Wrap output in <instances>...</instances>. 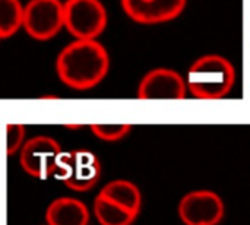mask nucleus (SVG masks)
<instances>
[{
	"instance_id": "nucleus-1",
	"label": "nucleus",
	"mask_w": 250,
	"mask_h": 225,
	"mask_svg": "<svg viewBox=\"0 0 250 225\" xmlns=\"http://www.w3.org/2000/svg\"><path fill=\"white\" fill-rule=\"evenodd\" d=\"M110 54L98 40H73L56 59L59 79L75 91H88L108 75Z\"/></svg>"
},
{
	"instance_id": "nucleus-10",
	"label": "nucleus",
	"mask_w": 250,
	"mask_h": 225,
	"mask_svg": "<svg viewBox=\"0 0 250 225\" xmlns=\"http://www.w3.org/2000/svg\"><path fill=\"white\" fill-rule=\"evenodd\" d=\"M91 214L88 206L70 196L54 199L45 211L47 225H89Z\"/></svg>"
},
{
	"instance_id": "nucleus-8",
	"label": "nucleus",
	"mask_w": 250,
	"mask_h": 225,
	"mask_svg": "<svg viewBox=\"0 0 250 225\" xmlns=\"http://www.w3.org/2000/svg\"><path fill=\"white\" fill-rule=\"evenodd\" d=\"M186 95V78L170 67H155L146 72L138 85L139 100H183Z\"/></svg>"
},
{
	"instance_id": "nucleus-16",
	"label": "nucleus",
	"mask_w": 250,
	"mask_h": 225,
	"mask_svg": "<svg viewBox=\"0 0 250 225\" xmlns=\"http://www.w3.org/2000/svg\"><path fill=\"white\" fill-rule=\"evenodd\" d=\"M44 225H47V224H44Z\"/></svg>"
},
{
	"instance_id": "nucleus-6",
	"label": "nucleus",
	"mask_w": 250,
	"mask_h": 225,
	"mask_svg": "<svg viewBox=\"0 0 250 225\" xmlns=\"http://www.w3.org/2000/svg\"><path fill=\"white\" fill-rule=\"evenodd\" d=\"M62 152V146L56 139L40 135L25 141L19 151V164L31 177L47 179L54 176Z\"/></svg>"
},
{
	"instance_id": "nucleus-4",
	"label": "nucleus",
	"mask_w": 250,
	"mask_h": 225,
	"mask_svg": "<svg viewBox=\"0 0 250 225\" xmlns=\"http://www.w3.org/2000/svg\"><path fill=\"white\" fill-rule=\"evenodd\" d=\"M54 176L73 192H88L101 177V163L88 149L62 152Z\"/></svg>"
},
{
	"instance_id": "nucleus-2",
	"label": "nucleus",
	"mask_w": 250,
	"mask_h": 225,
	"mask_svg": "<svg viewBox=\"0 0 250 225\" xmlns=\"http://www.w3.org/2000/svg\"><path fill=\"white\" fill-rule=\"evenodd\" d=\"M236 83L233 63L221 54H205L196 59L186 75L188 92L199 100L227 97Z\"/></svg>"
},
{
	"instance_id": "nucleus-11",
	"label": "nucleus",
	"mask_w": 250,
	"mask_h": 225,
	"mask_svg": "<svg viewBox=\"0 0 250 225\" xmlns=\"http://www.w3.org/2000/svg\"><path fill=\"white\" fill-rule=\"evenodd\" d=\"M100 195L110 199L111 202L120 205L122 208L127 209L129 212H132L136 217L141 212L142 193H141L139 187L130 180H125V179L111 180L100 190Z\"/></svg>"
},
{
	"instance_id": "nucleus-14",
	"label": "nucleus",
	"mask_w": 250,
	"mask_h": 225,
	"mask_svg": "<svg viewBox=\"0 0 250 225\" xmlns=\"http://www.w3.org/2000/svg\"><path fill=\"white\" fill-rule=\"evenodd\" d=\"M89 129L97 139L104 142L122 141L132 132L130 124H92Z\"/></svg>"
},
{
	"instance_id": "nucleus-7",
	"label": "nucleus",
	"mask_w": 250,
	"mask_h": 225,
	"mask_svg": "<svg viewBox=\"0 0 250 225\" xmlns=\"http://www.w3.org/2000/svg\"><path fill=\"white\" fill-rule=\"evenodd\" d=\"M177 214L185 225H218L226 215V205L217 192L199 189L180 199Z\"/></svg>"
},
{
	"instance_id": "nucleus-17",
	"label": "nucleus",
	"mask_w": 250,
	"mask_h": 225,
	"mask_svg": "<svg viewBox=\"0 0 250 225\" xmlns=\"http://www.w3.org/2000/svg\"><path fill=\"white\" fill-rule=\"evenodd\" d=\"M0 41H1V40H0Z\"/></svg>"
},
{
	"instance_id": "nucleus-12",
	"label": "nucleus",
	"mask_w": 250,
	"mask_h": 225,
	"mask_svg": "<svg viewBox=\"0 0 250 225\" xmlns=\"http://www.w3.org/2000/svg\"><path fill=\"white\" fill-rule=\"evenodd\" d=\"M94 217L100 225H132L136 221V215L101 196L100 193L94 199L92 205Z\"/></svg>"
},
{
	"instance_id": "nucleus-3",
	"label": "nucleus",
	"mask_w": 250,
	"mask_h": 225,
	"mask_svg": "<svg viewBox=\"0 0 250 225\" xmlns=\"http://www.w3.org/2000/svg\"><path fill=\"white\" fill-rule=\"evenodd\" d=\"M64 29L75 40H98L108 23L101 0H64Z\"/></svg>"
},
{
	"instance_id": "nucleus-9",
	"label": "nucleus",
	"mask_w": 250,
	"mask_h": 225,
	"mask_svg": "<svg viewBox=\"0 0 250 225\" xmlns=\"http://www.w3.org/2000/svg\"><path fill=\"white\" fill-rule=\"evenodd\" d=\"M129 19L141 25H160L177 19L188 0H120Z\"/></svg>"
},
{
	"instance_id": "nucleus-15",
	"label": "nucleus",
	"mask_w": 250,
	"mask_h": 225,
	"mask_svg": "<svg viewBox=\"0 0 250 225\" xmlns=\"http://www.w3.org/2000/svg\"><path fill=\"white\" fill-rule=\"evenodd\" d=\"M26 141V129L23 124L9 123L6 124V154L10 157L21 151Z\"/></svg>"
},
{
	"instance_id": "nucleus-5",
	"label": "nucleus",
	"mask_w": 250,
	"mask_h": 225,
	"mask_svg": "<svg viewBox=\"0 0 250 225\" xmlns=\"http://www.w3.org/2000/svg\"><path fill=\"white\" fill-rule=\"evenodd\" d=\"M64 28L63 0H29L23 4L22 29L37 41H48Z\"/></svg>"
},
{
	"instance_id": "nucleus-13",
	"label": "nucleus",
	"mask_w": 250,
	"mask_h": 225,
	"mask_svg": "<svg viewBox=\"0 0 250 225\" xmlns=\"http://www.w3.org/2000/svg\"><path fill=\"white\" fill-rule=\"evenodd\" d=\"M23 4L21 0H0V40L10 38L22 29Z\"/></svg>"
}]
</instances>
